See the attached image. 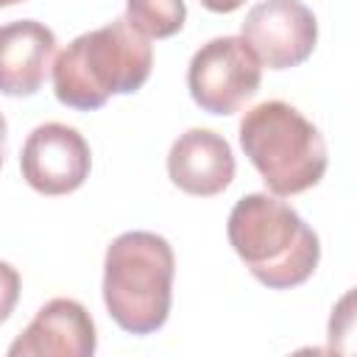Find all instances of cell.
<instances>
[{
	"mask_svg": "<svg viewBox=\"0 0 357 357\" xmlns=\"http://www.w3.org/2000/svg\"><path fill=\"white\" fill-rule=\"evenodd\" d=\"M153 67V47L126 17L75 36L53 61V92L59 103L92 112L112 95L137 92Z\"/></svg>",
	"mask_w": 357,
	"mask_h": 357,
	"instance_id": "1",
	"label": "cell"
},
{
	"mask_svg": "<svg viewBox=\"0 0 357 357\" xmlns=\"http://www.w3.org/2000/svg\"><path fill=\"white\" fill-rule=\"evenodd\" d=\"M226 234L251 276L271 290L304 284L321 259L318 234L293 206L268 192L243 195L229 212Z\"/></svg>",
	"mask_w": 357,
	"mask_h": 357,
	"instance_id": "2",
	"label": "cell"
},
{
	"mask_svg": "<svg viewBox=\"0 0 357 357\" xmlns=\"http://www.w3.org/2000/svg\"><path fill=\"white\" fill-rule=\"evenodd\" d=\"M176 257L156 231H123L103 257V304L128 335L165 326L173 301Z\"/></svg>",
	"mask_w": 357,
	"mask_h": 357,
	"instance_id": "3",
	"label": "cell"
},
{
	"mask_svg": "<svg viewBox=\"0 0 357 357\" xmlns=\"http://www.w3.org/2000/svg\"><path fill=\"white\" fill-rule=\"evenodd\" d=\"M240 148L279 198L315 187L329 162L318 126L284 100H265L243 114Z\"/></svg>",
	"mask_w": 357,
	"mask_h": 357,
	"instance_id": "4",
	"label": "cell"
},
{
	"mask_svg": "<svg viewBox=\"0 0 357 357\" xmlns=\"http://www.w3.org/2000/svg\"><path fill=\"white\" fill-rule=\"evenodd\" d=\"M262 64L243 36H215L204 42L187 67V89L209 114H234L257 95Z\"/></svg>",
	"mask_w": 357,
	"mask_h": 357,
	"instance_id": "5",
	"label": "cell"
},
{
	"mask_svg": "<svg viewBox=\"0 0 357 357\" xmlns=\"http://www.w3.org/2000/svg\"><path fill=\"white\" fill-rule=\"evenodd\" d=\"M240 36L268 70L307 61L318 42V20L301 0H262L240 22Z\"/></svg>",
	"mask_w": 357,
	"mask_h": 357,
	"instance_id": "6",
	"label": "cell"
},
{
	"mask_svg": "<svg viewBox=\"0 0 357 357\" xmlns=\"http://www.w3.org/2000/svg\"><path fill=\"white\" fill-rule=\"evenodd\" d=\"M92 167V151L84 134L64 123L36 126L20 153V170L28 187L42 195L75 192Z\"/></svg>",
	"mask_w": 357,
	"mask_h": 357,
	"instance_id": "7",
	"label": "cell"
},
{
	"mask_svg": "<svg viewBox=\"0 0 357 357\" xmlns=\"http://www.w3.org/2000/svg\"><path fill=\"white\" fill-rule=\"evenodd\" d=\"M98 349L95 321L75 298H50L8 346L11 357H92Z\"/></svg>",
	"mask_w": 357,
	"mask_h": 357,
	"instance_id": "8",
	"label": "cell"
},
{
	"mask_svg": "<svg viewBox=\"0 0 357 357\" xmlns=\"http://www.w3.org/2000/svg\"><path fill=\"white\" fill-rule=\"evenodd\" d=\"M234 153L231 145L209 128H190L178 134L167 153V176L170 181L198 198H209L223 192L234 178Z\"/></svg>",
	"mask_w": 357,
	"mask_h": 357,
	"instance_id": "9",
	"label": "cell"
},
{
	"mask_svg": "<svg viewBox=\"0 0 357 357\" xmlns=\"http://www.w3.org/2000/svg\"><path fill=\"white\" fill-rule=\"evenodd\" d=\"M56 53V33L36 20L0 25V92L8 98L36 95Z\"/></svg>",
	"mask_w": 357,
	"mask_h": 357,
	"instance_id": "10",
	"label": "cell"
},
{
	"mask_svg": "<svg viewBox=\"0 0 357 357\" xmlns=\"http://www.w3.org/2000/svg\"><path fill=\"white\" fill-rule=\"evenodd\" d=\"M184 0H126V22L145 39H167L184 28Z\"/></svg>",
	"mask_w": 357,
	"mask_h": 357,
	"instance_id": "11",
	"label": "cell"
},
{
	"mask_svg": "<svg viewBox=\"0 0 357 357\" xmlns=\"http://www.w3.org/2000/svg\"><path fill=\"white\" fill-rule=\"evenodd\" d=\"M20 290H22V279H20L17 268L8 265L6 259H0V324L8 321V315L14 312V307L20 301Z\"/></svg>",
	"mask_w": 357,
	"mask_h": 357,
	"instance_id": "12",
	"label": "cell"
},
{
	"mask_svg": "<svg viewBox=\"0 0 357 357\" xmlns=\"http://www.w3.org/2000/svg\"><path fill=\"white\" fill-rule=\"evenodd\" d=\"M206 11H215V14H231V11H237L245 0H198Z\"/></svg>",
	"mask_w": 357,
	"mask_h": 357,
	"instance_id": "13",
	"label": "cell"
},
{
	"mask_svg": "<svg viewBox=\"0 0 357 357\" xmlns=\"http://www.w3.org/2000/svg\"><path fill=\"white\" fill-rule=\"evenodd\" d=\"M6 134H8V126H6V117L0 112V167H3V159H6Z\"/></svg>",
	"mask_w": 357,
	"mask_h": 357,
	"instance_id": "14",
	"label": "cell"
},
{
	"mask_svg": "<svg viewBox=\"0 0 357 357\" xmlns=\"http://www.w3.org/2000/svg\"><path fill=\"white\" fill-rule=\"evenodd\" d=\"M17 3H25V0H0V8H6V6H17Z\"/></svg>",
	"mask_w": 357,
	"mask_h": 357,
	"instance_id": "15",
	"label": "cell"
}]
</instances>
